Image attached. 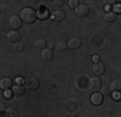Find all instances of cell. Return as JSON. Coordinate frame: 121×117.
I'll use <instances>...</instances> for the list:
<instances>
[{
  "label": "cell",
  "instance_id": "e0dca14e",
  "mask_svg": "<svg viewBox=\"0 0 121 117\" xmlns=\"http://www.w3.org/2000/svg\"><path fill=\"white\" fill-rule=\"evenodd\" d=\"M3 117H18V115L13 107H9L3 112Z\"/></svg>",
  "mask_w": 121,
  "mask_h": 117
},
{
  "label": "cell",
  "instance_id": "52a82bcc",
  "mask_svg": "<svg viewBox=\"0 0 121 117\" xmlns=\"http://www.w3.org/2000/svg\"><path fill=\"white\" fill-rule=\"evenodd\" d=\"M7 39L10 41V42L16 43V42H18V41H20L21 36H20V34H18L16 31H10L9 33L7 34Z\"/></svg>",
  "mask_w": 121,
  "mask_h": 117
},
{
  "label": "cell",
  "instance_id": "ac0fdd59",
  "mask_svg": "<svg viewBox=\"0 0 121 117\" xmlns=\"http://www.w3.org/2000/svg\"><path fill=\"white\" fill-rule=\"evenodd\" d=\"M55 48L57 49L58 51H65V50H67V49H68V45L65 42V41L60 40V41H57V42H56V47H55Z\"/></svg>",
  "mask_w": 121,
  "mask_h": 117
},
{
  "label": "cell",
  "instance_id": "30bf717a",
  "mask_svg": "<svg viewBox=\"0 0 121 117\" xmlns=\"http://www.w3.org/2000/svg\"><path fill=\"white\" fill-rule=\"evenodd\" d=\"M41 56H42V60L45 62H50L53 60V56H54V54H53L52 50L49 48H45L44 50H42V52H41Z\"/></svg>",
  "mask_w": 121,
  "mask_h": 117
},
{
  "label": "cell",
  "instance_id": "4316f807",
  "mask_svg": "<svg viewBox=\"0 0 121 117\" xmlns=\"http://www.w3.org/2000/svg\"><path fill=\"white\" fill-rule=\"evenodd\" d=\"M70 117H77V116H70Z\"/></svg>",
  "mask_w": 121,
  "mask_h": 117
},
{
  "label": "cell",
  "instance_id": "8fae6325",
  "mask_svg": "<svg viewBox=\"0 0 121 117\" xmlns=\"http://www.w3.org/2000/svg\"><path fill=\"white\" fill-rule=\"evenodd\" d=\"M109 90L112 92H120L121 90V80L120 79H115L109 85Z\"/></svg>",
  "mask_w": 121,
  "mask_h": 117
},
{
  "label": "cell",
  "instance_id": "cb8c5ba5",
  "mask_svg": "<svg viewBox=\"0 0 121 117\" xmlns=\"http://www.w3.org/2000/svg\"><path fill=\"white\" fill-rule=\"evenodd\" d=\"M92 61H93L94 64L99 63V61H101V56L98 55V54H94V55L92 56Z\"/></svg>",
  "mask_w": 121,
  "mask_h": 117
},
{
  "label": "cell",
  "instance_id": "603a6c76",
  "mask_svg": "<svg viewBox=\"0 0 121 117\" xmlns=\"http://www.w3.org/2000/svg\"><path fill=\"white\" fill-rule=\"evenodd\" d=\"M53 4L55 5V7H57V8H62L64 5V1L63 0H54V1H53Z\"/></svg>",
  "mask_w": 121,
  "mask_h": 117
},
{
  "label": "cell",
  "instance_id": "9c48e42d",
  "mask_svg": "<svg viewBox=\"0 0 121 117\" xmlns=\"http://www.w3.org/2000/svg\"><path fill=\"white\" fill-rule=\"evenodd\" d=\"M75 13L80 18H83V16H86L89 14V8L84 4H79V7L75 10Z\"/></svg>",
  "mask_w": 121,
  "mask_h": 117
},
{
  "label": "cell",
  "instance_id": "7402d4cb",
  "mask_svg": "<svg viewBox=\"0 0 121 117\" xmlns=\"http://www.w3.org/2000/svg\"><path fill=\"white\" fill-rule=\"evenodd\" d=\"M25 80L26 79H23L22 77H16L15 78V82L17 86H22V85H25Z\"/></svg>",
  "mask_w": 121,
  "mask_h": 117
},
{
  "label": "cell",
  "instance_id": "7a4b0ae2",
  "mask_svg": "<svg viewBox=\"0 0 121 117\" xmlns=\"http://www.w3.org/2000/svg\"><path fill=\"white\" fill-rule=\"evenodd\" d=\"M88 88H89V90H90L91 92H93V93L99 91L101 88H102L101 79L98 78V77H96V76L91 77V78L89 79V81H88Z\"/></svg>",
  "mask_w": 121,
  "mask_h": 117
},
{
  "label": "cell",
  "instance_id": "4fadbf2b",
  "mask_svg": "<svg viewBox=\"0 0 121 117\" xmlns=\"http://www.w3.org/2000/svg\"><path fill=\"white\" fill-rule=\"evenodd\" d=\"M52 18L56 22H62L65 20V13L62 10H55L52 13Z\"/></svg>",
  "mask_w": 121,
  "mask_h": 117
},
{
  "label": "cell",
  "instance_id": "d4e9b609",
  "mask_svg": "<svg viewBox=\"0 0 121 117\" xmlns=\"http://www.w3.org/2000/svg\"><path fill=\"white\" fill-rule=\"evenodd\" d=\"M121 99V94L119 92H112V100L115 101H119Z\"/></svg>",
  "mask_w": 121,
  "mask_h": 117
},
{
  "label": "cell",
  "instance_id": "6da1fadb",
  "mask_svg": "<svg viewBox=\"0 0 121 117\" xmlns=\"http://www.w3.org/2000/svg\"><path fill=\"white\" fill-rule=\"evenodd\" d=\"M20 18H22V21L24 22L25 24H33L36 22L37 20V13L36 11L34 10L33 8H24L20 13Z\"/></svg>",
  "mask_w": 121,
  "mask_h": 117
},
{
  "label": "cell",
  "instance_id": "ffe728a7",
  "mask_svg": "<svg viewBox=\"0 0 121 117\" xmlns=\"http://www.w3.org/2000/svg\"><path fill=\"white\" fill-rule=\"evenodd\" d=\"M13 49H14V51H16V52H22V51L24 50V45H23L21 41H18V42L13 45Z\"/></svg>",
  "mask_w": 121,
  "mask_h": 117
},
{
  "label": "cell",
  "instance_id": "ba28073f",
  "mask_svg": "<svg viewBox=\"0 0 121 117\" xmlns=\"http://www.w3.org/2000/svg\"><path fill=\"white\" fill-rule=\"evenodd\" d=\"M67 45H68V49L76 50V49H78L81 46V40L78 37H73V38H70V40L68 41Z\"/></svg>",
  "mask_w": 121,
  "mask_h": 117
},
{
  "label": "cell",
  "instance_id": "9a60e30c",
  "mask_svg": "<svg viewBox=\"0 0 121 117\" xmlns=\"http://www.w3.org/2000/svg\"><path fill=\"white\" fill-rule=\"evenodd\" d=\"M35 46H36V48L39 49V50H44L45 47L48 46V42L43 38H38L35 42Z\"/></svg>",
  "mask_w": 121,
  "mask_h": 117
},
{
  "label": "cell",
  "instance_id": "5b68a950",
  "mask_svg": "<svg viewBox=\"0 0 121 117\" xmlns=\"http://www.w3.org/2000/svg\"><path fill=\"white\" fill-rule=\"evenodd\" d=\"M92 73H93L94 76H96V77L103 75L104 73H105V65H103L101 62H99V63H96V64H93V65H92Z\"/></svg>",
  "mask_w": 121,
  "mask_h": 117
},
{
  "label": "cell",
  "instance_id": "3957f363",
  "mask_svg": "<svg viewBox=\"0 0 121 117\" xmlns=\"http://www.w3.org/2000/svg\"><path fill=\"white\" fill-rule=\"evenodd\" d=\"M25 88L27 90H31V91H34V90H37L38 88H39V86H40V82H39V80H38L37 78H35V77H29V78H27L25 80Z\"/></svg>",
  "mask_w": 121,
  "mask_h": 117
},
{
  "label": "cell",
  "instance_id": "2e32d148",
  "mask_svg": "<svg viewBox=\"0 0 121 117\" xmlns=\"http://www.w3.org/2000/svg\"><path fill=\"white\" fill-rule=\"evenodd\" d=\"M13 93H14V95H16V97H22L23 94L25 93V89H24L22 86L15 85V86L13 87Z\"/></svg>",
  "mask_w": 121,
  "mask_h": 117
},
{
  "label": "cell",
  "instance_id": "484cf974",
  "mask_svg": "<svg viewBox=\"0 0 121 117\" xmlns=\"http://www.w3.org/2000/svg\"><path fill=\"white\" fill-rule=\"evenodd\" d=\"M48 46H49V49H51V50H52L54 47H56V45L53 42V41H50V42H48Z\"/></svg>",
  "mask_w": 121,
  "mask_h": 117
},
{
  "label": "cell",
  "instance_id": "5bb4252c",
  "mask_svg": "<svg viewBox=\"0 0 121 117\" xmlns=\"http://www.w3.org/2000/svg\"><path fill=\"white\" fill-rule=\"evenodd\" d=\"M104 20L107 23H113L117 20V14L115 12H106L104 15Z\"/></svg>",
  "mask_w": 121,
  "mask_h": 117
},
{
  "label": "cell",
  "instance_id": "277c9868",
  "mask_svg": "<svg viewBox=\"0 0 121 117\" xmlns=\"http://www.w3.org/2000/svg\"><path fill=\"white\" fill-rule=\"evenodd\" d=\"M22 23H23V21L18 15H12L9 18V25H10V27L12 28L13 31H16V29L21 28Z\"/></svg>",
  "mask_w": 121,
  "mask_h": 117
},
{
  "label": "cell",
  "instance_id": "d6986e66",
  "mask_svg": "<svg viewBox=\"0 0 121 117\" xmlns=\"http://www.w3.org/2000/svg\"><path fill=\"white\" fill-rule=\"evenodd\" d=\"M68 7H69V9L76 10L79 7V1L78 0H69L68 1Z\"/></svg>",
  "mask_w": 121,
  "mask_h": 117
},
{
  "label": "cell",
  "instance_id": "7c38bea8",
  "mask_svg": "<svg viewBox=\"0 0 121 117\" xmlns=\"http://www.w3.org/2000/svg\"><path fill=\"white\" fill-rule=\"evenodd\" d=\"M12 84H13L12 80H11L10 78H8V77H3V78H1V80H0V87H1L2 90L10 89Z\"/></svg>",
  "mask_w": 121,
  "mask_h": 117
},
{
  "label": "cell",
  "instance_id": "44dd1931",
  "mask_svg": "<svg viewBox=\"0 0 121 117\" xmlns=\"http://www.w3.org/2000/svg\"><path fill=\"white\" fill-rule=\"evenodd\" d=\"M99 91H101V94L103 97H109V95H110V90H109V88H107V87H102Z\"/></svg>",
  "mask_w": 121,
  "mask_h": 117
},
{
  "label": "cell",
  "instance_id": "8992f818",
  "mask_svg": "<svg viewBox=\"0 0 121 117\" xmlns=\"http://www.w3.org/2000/svg\"><path fill=\"white\" fill-rule=\"evenodd\" d=\"M103 95L101 93H98V92H95L91 95V103L95 106H99V105L103 103Z\"/></svg>",
  "mask_w": 121,
  "mask_h": 117
}]
</instances>
